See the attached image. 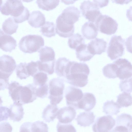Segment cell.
<instances>
[{
	"label": "cell",
	"mask_w": 132,
	"mask_h": 132,
	"mask_svg": "<svg viewBox=\"0 0 132 132\" xmlns=\"http://www.w3.org/2000/svg\"><path fill=\"white\" fill-rule=\"evenodd\" d=\"M28 22L32 27L39 28L45 23L44 15L39 11H33L30 14Z\"/></svg>",
	"instance_id": "obj_22"
},
{
	"label": "cell",
	"mask_w": 132,
	"mask_h": 132,
	"mask_svg": "<svg viewBox=\"0 0 132 132\" xmlns=\"http://www.w3.org/2000/svg\"><path fill=\"white\" fill-rule=\"evenodd\" d=\"M56 32L60 37L66 38L73 35L75 31L74 25L66 23L59 15L56 19Z\"/></svg>",
	"instance_id": "obj_16"
},
{
	"label": "cell",
	"mask_w": 132,
	"mask_h": 132,
	"mask_svg": "<svg viewBox=\"0 0 132 132\" xmlns=\"http://www.w3.org/2000/svg\"><path fill=\"white\" fill-rule=\"evenodd\" d=\"M48 91L49 88L47 83L43 86L36 87V96L40 98H44L47 95Z\"/></svg>",
	"instance_id": "obj_40"
},
{
	"label": "cell",
	"mask_w": 132,
	"mask_h": 132,
	"mask_svg": "<svg viewBox=\"0 0 132 132\" xmlns=\"http://www.w3.org/2000/svg\"><path fill=\"white\" fill-rule=\"evenodd\" d=\"M95 117L93 112L87 111L80 113L75 120L78 125L85 127L90 126L93 123Z\"/></svg>",
	"instance_id": "obj_24"
},
{
	"label": "cell",
	"mask_w": 132,
	"mask_h": 132,
	"mask_svg": "<svg viewBox=\"0 0 132 132\" xmlns=\"http://www.w3.org/2000/svg\"><path fill=\"white\" fill-rule=\"evenodd\" d=\"M106 42L102 38H96L87 44L88 48L91 53L95 54H101L105 52L107 47Z\"/></svg>",
	"instance_id": "obj_19"
},
{
	"label": "cell",
	"mask_w": 132,
	"mask_h": 132,
	"mask_svg": "<svg viewBox=\"0 0 132 132\" xmlns=\"http://www.w3.org/2000/svg\"><path fill=\"white\" fill-rule=\"evenodd\" d=\"M2 103L3 101L1 99V97L0 96V106L2 105Z\"/></svg>",
	"instance_id": "obj_48"
},
{
	"label": "cell",
	"mask_w": 132,
	"mask_h": 132,
	"mask_svg": "<svg viewBox=\"0 0 132 132\" xmlns=\"http://www.w3.org/2000/svg\"><path fill=\"white\" fill-rule=\"evenodd\" d=\"M116 103L121 108L127 107L132 104V96L130 93L123 92L117 96Z\"/></svg>",
	"instance_id": "obj_31"
},
{
	"label": "cell",
	"mask_w": 132,
	"mask_h": 132,
	"mask_svg": "<svg viewBox=\"0 0 132 132\" xmlns=\"http://www.w3.org/2000/svg\"><path fill=\"white\" fill-rule=\"evenodd\" d=\"M31 129V132H48V128L46 123L38 121L32 123Z\"/></svg>",
	"instance_id": "obj_37"
},
{
	"label": "cell",
	"mask_w": 132,
	"mask_h": 132,
	"mask_svg": "<svg viewBox=\"0 0 132 132\" xmlns=\"http://www.w3.org/2000/svg\"><path fill=\"white\" fill-rule=\"evenodd\" d=\"M9 85V80L0 79V90H4L7 89Z\"/></svg>",
	"instance_id": "obj_45"
},
{
	"label": "cell",
	"mask_w": 132,
	"mask_h": 132,
	"mask_svg": "<svg viewBox=\"0 0 132 132\" xmlns=\"http://www.w3.org/2000/svg\"><path fill=\"white\" fill-rule=\"evenodd\" d=\"M96 103V98L93 94L88 92L84 93L78 103V109H82L87 111H89L94 107Z\"/></svg>",
	"instance_id": "obj_20"
},
{
	"label": "cell",
	"mask_w": 132,
	"mask_h": 132,
	"mask_svg": "<svg viewBox=\"0 0 132 132\" xmlns=\"http://www.w3.org/2000/svg\"><path fill=\"white\" fill-rule=\"evenodd\" d=\"M16 67L15 61L11 56L4 54L0 57V79L9 80Z\"/></svg>",
	"instance_id": "obj_9"
},
{
	"label": "cell",
	"mask_w": 132,
	"mask_h": 132,
	"mask_svg": "<svg viewBox=\"0 0 132 132\" xmlns=\"http://www.w3.org/2000/svg\"><path fill=\"white\" fill-rule=\"evenodd\" d=\"M9 108L5 106H0V122L7 120L9 117Z\"/></svg>",
	"instance_id": "obj_42"
},
{
	"label": "cell",
	"mask_w": 132,
	"mask_h": 132,
	"mask_svg": "<svg viewBox=\"0 0 132 132\" xmlns=\"http://www.w3.org/2000/svg\"><path fill=\"white\" fill-rule=\"evenodd\" d=\"M93 1L96 3L99 7L101 8L107 5L109 1L93 0Z\"/></svg>",
	"instance_id": "obj_46"
},
{
	"label": "cell",
	"mask_w": 132,
	"mask_h": 132,
	"mask_svg": "<svg viewBox=\"0 0 132 132\" xmlns=\"http://www.w3.org/2000/svg\"><path fill=\"white\" fill-rule=\"evenodd\" d=\"M10 119L13 121L19 122L23 118L24 114L22 105L16 102H14L9 107Z\"/></svg>",
	"instance_id": "obj_21"
},
{
	"label": "cell",
	"mask_w": 132,
	"mask_h": 132,
	"mask_svg": "<svg viewBox=\"0 0 132 132\" xmlns=\"http://www.w3.org/2000/svg\"><path fill=\"white\" fill-rule=\"evenodd\" d=\"M16 46L15 39L11 35L5 34L0 29V48L5 52H11Z\"/></svg>",
	"instance_id": "obj_18"
},
{
	"label": "cell",
	"mask_w": 132,
	"mask_h": 132,
	"mask_svg": "<svg viewBox=\"0 0 132 132\" xmlns=\"http://www.w3.org/2000/svg\"><path fill=\"white\" fill-rule=\"evenodd\" d=\"M98 31L107 35H111L116 32L118 24L116 20L106 15H100L95 22Z\"/></svg>",
	"instance_id": "obj_7"
},
{
	"label": "cell",
	"mask_w": 132,
	"mask_h": 132,
	"mask_svg": "<svg viewBox=\"0 0 132 132\" xmlns=\"http://www.w3.org/2000/svg\"><path fill=\"white\" fill-rule=\"evenodd\" d=\"M3 3V1L2 0H0V9L2 6Z\"/></svg>",
	"instance_id": "obj_49"
},
{
	"label": "cell",
	"mask_w": 132,
	"mask_h": 132,
	"mask_svg": "<svg viewBox=\"0 0 132 132\" xmlns=\"http://www.w3.org/2000/svg\"><path fill=\"white\" fill-rule=\"evenodd\" d=\"M56 128L57 132H76L75 127L71 124H63L58 122Z\"/></svg>",
	"instance_id": "obj_39"
},
{
	"label": "cell",
	"mask_w": 132,
	"mask_h": 132,
	"mask_svg": "<svg viewBox=\"0 0 132 132\" xmlns=\"http://www.w3.org/2000/svg\"><path fill=\"white\" fill-rule=\"evenodd\" d=\"M32 122H25L21 126L19 132H31V128Z\"/></svg>",
	"instance_id": "obj_44"
},
{
	"label": "cell",
	"mask_w": 132,
	"mask_h": 132,
	"mask_svg": "<svg viewBox=\"0 0 132 132\" xmlns=\"http://www.w3.org/2000/svg\"><path fill=\"white\" fill-rule=\"evenodd\" d=\"M120 108L118 104L113 100H108L103 104V111L107 114L117 115L120 112Z\"/></svg>",
	"instance_id": "obj_29"
},
{
	"label": "cell",
	"mask_w": 132,
	"mask_h": 132,
	"mask_svg": "<svg viewBox=\"0 0 132 132\" xmlns=\"http://www.w3.org/2000/svg\"><path fill=\"white\" fill-rule=\"evenodd\" d=\"M59 16L66 23L74 25L79 20L80 16V12L75 6H69L64 9Z\"/></svg>",
	"instance_id": "obj_15"
},
{
	"label": "cell",
	"mask_w": 132,
	"mask_h": 132,
	"mask_svg": "<svg viewBox=\"0 0 132 132\" xmlns=\"http://www.w3.org/2000/svg\"><path fill=\"white\" fill-rule=\"evenodd\" d=\"M38 52L39 53L40 61L43 64L54 68L55 53L52 47L45 46L42 47Z\"/></svg>",
	"instance_id": "obj_14"
},
{
	"label": "cell",
	"mask_w": 132,
	"mask_h": 132,
	"mask_svg": "<svg viewBox=\"0 0 132 132\" xmlns=\"http://www.w3.org/2000/svg\"><path fill=\"white\" fill-rule=\"evenodd\" d=\"M27 63H20L18 64L16 69L17 77L20 79H26L30 76L27 68Z\"/></svg>",
	"instance_id": "obj_36"
},
{
	"label": "cell",
	"mask_w": 132,
	"mask_h": 132,
	"mask_svg": "<svg viewBox=\"0 0 132 132\" xmlns=\"http://www.w3.org/2000/svg\"><path fill=\"white\" fill-rule=\"evenodd\" d=\"M89 72V67L85 63L70 61L65 71L63 79L72 86L82 87L88 84Z\"/></svg>",
	"instance_id": "obj_1"
},
{
	"label": "cell",
	"mask_w": 132,
	"mask_h": 132,
	"mask_svg": "<svg viewBox=\"0 0 132 132\" xmlns=\"http://www.w3.org/2000/svg\"><path fill=\"white\" fill-rule=\"evenodd\" d=\"M131 1V0H113L112 1V2H115L117 4H127Z\"/></svg>",
	"instance_id": "obj_47"
},
{
	"label": "cell",
	"mask_w": 132,
	"mask_h": 132,
	"mask_svg": "<svg viewBox=\"0 0 132 132\" xmlns=\"http://www.w3.org/2000/svg\"><path fill=\"white\" fill-rule=\"evenodd\" d=\"M132 117L122 113L117 117L114 127L110 132H132Z\"/></svg>",
	"instance_id": "obj_13"
},
{
	"label": "cell",
	"mask_w": 132,
	"mask_h": 132,
	"mask_svg": "<svg viewBox=\"0 0 132 132\" xmlns=\"http://www.w3.org/2000/svg\"><path fill=\"white\" fill-rule=\"evenodd\" d=\"M44 45V40L41 36L28 35L21 38L19 43V46L24 53H32L39 50Z\"/></svg>",
	"instance_id": "obj_4"
},
{
	"label": "cell",
	"mask_w": 132,
	"mask_h": 132,
	"mask_svg": "<svg viewBox=\"0 0 132 132\" xmlns=\"http://www.w3.org/2000/svg\"><path fill=\"white\" fill-rule=\"evenodd\" d=\"M81 31L84 37L88 39L95 38L98 33V30L95 25L90 21L86 22L82 26Z\"/></svg>",
	"instance_id": "obj_23"
},
{
	"label": "cell",
	"mask_w": 132,
	"mask_h": 132,
	"mask_svg": "<svg viewBox=\"0 0 132 132\" xmlns=\"http://www.w3.org/2000/svg\"><path fill=\"white\" fill-rule=\"evenodd\" d=\"M27 68L29 75L32 77L39 71L37 61L34 62L32 61L27 63Z\"/></svg>",
	"instance_id": "obj_41"
},
{
	"label": "cell",
	"mask_w": 132,
	"mask_h": 132,
	"mask_svg": "<svg viewBox=\"0 0 132 132\" xmlns=\"http://www.w3.org/2000/svg\"><path fill=\"white\" fill-rule=\"evenodd\" d=\"M117 66V77L122 80L131 77L132 66L131 63L126 59L120 58L113 63Z\"/></svg>",
	"instance_id": "obj_11"
},
{
	"label": "cell",
	"mask_w": 132,
	"mask_h": 132,
	"mask_svg": "<svg viewBox=\"0 0 132 132\" xmlns=\"http://www.w3.org/2000/svg\"><path fill=\"white\" fill-rule=\"evenodd\" d=\"M33 84L36 87L43 86L48 80L47 74L44 72H39L33 77Z\"/></svg>",
	"instance_id": "obj_35"
},
{
	"label": "cell",
	"mask_w": 132,
	"mask_h": 132,
	"mask_svg": "<svg viewBox=\"0 0 132 132\" xmlns=\"http://www.w3.org/2000/svg\"><path fill=\"white\" fill-rule=\"evenodd\" d=\"M55 30L54 23L53 22L46 21L41 26L40 32L43 36L49 38L55 35Z\"/></svg>",
	"instance_id": "obj_30"
},
{
	"label": "cell",
	"mask_w": 132,
	"mask_h": 132,
	"mask_svg": "<svg viewBox=\"0 0 132 132\" xmlns=\"http://www.w3.org/2000/svg\"><path fill=\"white\" fill-rule=\"evenodd\" d=\"M12 127L8 122H5L0 123V132H12Z\"/></svg>",
	"instance_id": "obj_43"
},
{
	"label": "cell",
	"mask_w": 132,
	"mask_h": 132,
	"mask_svg": "<svg viewBox=\"0 0 132 132\" xmlns=\"http://www.w3.org/2000/svg\"><path fill=\"white\" fill-rule=\"evenodd\" d=\"M131 82V78L121 81L119 84L121 91L127 93H131L132 92Z\"/></svg>",
	"instance_id": "obj_38"
},
{
	"label": "cell",
	"mask_w": 132,
	"mask_h": 132,
	"mask_svg": "<svg viewBox=\"0 0 132 132\" xmlns=\"http://www.w3.org/2000/svg\"><path fill=\"white\" fill-rule=\"evenodd\" d=\"M70 60L65 57H60L58 58L55 62V72L59 77L64 76V72Z\"/></svg>",
	"instance_id": "obj_28"
},
{
	"label": "cell",
	"mask_w": 132,
	"mask_h": 132,
	"mask_svg": "<svg viewBox=\"0 0 132 132\" xmlns=\"http://www.w3.org/2000/svg\"><path fill=\"white\" fill-rule=\"evenodd\" d=\"M59 108L57 105L48 104L44 109L42 117L46 122H53L56 118Z\"/></svg>",
	"instance_id": "obj_26"
},
{
	"label": "cell",
	"mask_w": 132,
	"mask_h": 132,
	"mask_svg": "<svg viewBox=\"0 0 132 132\" xmlns=\"http://www.w3.org/2000/svg\"><path fill=\"white\" fill-rule=\"evenodd\" d=\"M0 11L5 15H11L17 23H22L28 19L30 13L20 0H7L1 6Z\"/></svg>",
	"instance_id": "obj_3"
},
{
	"label": "cell",
	"mask_w": 132,
	"mask_h": 132,
	"mask_svg": "<svg viewBox=\"0 0 132 132\" xmlns=\"http://www.w3.org/2000/svg\"><path fill=\"white\" fill-rule=\"evenodd\" d=\"M18 26L13 17L6 19L2 24V29L6 34L11 35L16 32Z\"/></svg>",
	"instance_id": "obj_27"
},
{
	"label": "cell",
	"mask_w": 132,
	"mask_h": 132,
	"mask_svg": "<svg viewBox=\"0 0 132 132\" xmlns=\"http://www.w3.org/2000/svg\"><path fill=\"white\" fill-rule=\"evenodd\" d=\"M115 123L114 119L111 116H104L97 118L92 128L94 132H109Z\"/></svg>",
	"instance_id": "obj_12"
},
{
	"label": "cell",
	"mask_w": 132,
	"mask_h": 132,
	"mask_svg": "<svg viewBox=\"0 0 132 132\" xmlns=\"http://www.w3.org/2000/svg\"><path fill=\"white\" fill-rule=\"evenodd\" d=\"M125 40L120 35L112 36L107 51L108 56L113 60L122 56L124 52Z\"/></svg>",
	"instance_id": "obj_6"
},
{
	"label": "cell",
	"mask_w": 132,
	"mask_h": 132,
	"mask_svg": "<svg viewBox=\"0 0 132 132\" xmlns=\"http://www.w3.org/2000/svg\"><path fill=\"white\" fill-rule=\"evenodd\" d=\"M76 114L75 109L70 106H65L58 110L57 118L59 122L63 124L70 123L75 118Z\"/></svg>",
	"instance_id": "obj_17"
},
{
	"label": "cell",
	"mask_w": 132,
	"mask_h": 132,
	"mask_svg": "<svg viewBox=\"0 0 132 132\" xmlns=\"http://www.w3.org/2000/svg\"><path fill=\"white\" fill-rule=\"evenodd\" d=\"M64 81V79L60 77L54 78L49 81L48 98L51 104L57 105L62 100L65 87Z\"/></svg>",
	"instance_id": "obj_5"
},
{
	"label": "cell",
	"mask_w": 132,
	"mask_h": 132,
	"mask_svg": "<svg viewBox=\"0 0 132 132\" xmlns=\"http://www.w3.org/2000/svg\"><path fill=\"white\" fill-rule=\"evenodd\" d=\"M68 45L70 48L76 50L79 46L85 44L84 39L78 33L73 35L69 38Z\"/></svg>",
	"instance_id": "obj_33"
},
{
	"label": "cell",
	"mask_w": 132,
	"mask_h": 132,
	"mask_svg": "<svg viewBox=\"0 0 132 132\" xmlns=\"http://www.w3.org/2000/svg\"><path fill=\"white\" fill-rule=\"evenodd\" d=\"M36 88V87L33 84L23 86L15 81H11L8 88L9 95L14 102L22 105L32 102L37 99Z\"/></svg>",
	"instance_id": "obj_2"
},
{
	"label": "cell",
	"mask_w": 132,
	"mask_h": 132,
	"mask_svg": "<svg viewBox=\"0 0 132 132\" xmlns=\"http://www.w3.org/2000/svg\"><path fill=\"white\" fill-rule=\"evenodd\" d=\"M65 92L67 105L78 109V103L83 95L81 90L75 86H69L66 88Z\"/></svg>",
	"instance_id": "obj_10"
},
{
	"label": "cell",
	"mask_w": 132,
	"mask_h": 132,
	"mask_svg": "<svg viewBox=\"0 0 132 132\" xmlns=\"http://www.w3.org/2000/svg\"><path fill=\"white\" fill-rule=\"evenodd\" d=\"M80 9L82 15L89 21L92 22H95L102 14L96 4L89 0L82 2Z\"/></svg>",
	"instance_id": "obj_8"
},
{
	"label": "cell",
	"mask_w": 132,
	"mask_h": 132,
	"mask_svg": "<svg viewBox=\"0 0 132 132\" xmlns=\"http://www.w3.org/2000/svg\"><path fill=\"white\" fill-rule=\"evenodd\" d=\"M59 2V0H37L36 3L40 9L48 11L55 8Z\"/></svg>",
	"instance_id": "obj_32"
},
{
	"label": "cell",
	"mask_w": 132,
	"mask_h": 132,
	"mask_svg": "<svg viewBox=\"0 0 132 132\" xmlns=\"http://www.w3.org/2000/svg\"><path fill=\"white\" fill-rule=\"evenodd\" d=\"M116 71V65L113 63L108 64L102 69L103 73L104 76L110 79H114L117 77Z\"/></svg>",
	"instance_id": "obj_34"
},
{
	"label": "cell",
	"mask_w": 132,
	"mask_h": 132,
	"mask_svg": "<svg viewBox=\"0 0 132 132\" xmlns=\"http://www.w3.org/2000/svg\"><path fill=\"white\" fill-rule=\"evenodd\" d=\"M77 58L80 61H89L94 56L89 51L87 44H81L76 49Z\"/></svg>",
	"instance_id": "obj_25"
}]
</instances>
